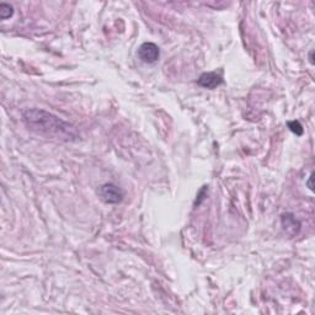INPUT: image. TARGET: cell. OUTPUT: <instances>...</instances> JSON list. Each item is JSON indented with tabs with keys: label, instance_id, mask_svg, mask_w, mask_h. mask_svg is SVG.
<instances>
[{
	"label": "cell",
	"instance_id": "3957f363",
	"mask_svg": "<svg viewBox=\"0 0 315 315\" xmlns=\"http://www.w3.org/2000/svg\"><path fill=\"white\" fill-rule=\"evenodd\" d=\"M138 57L143 63L153 64L159 59L160 50L159 47L153 42H144L141 44L138 49Z\"/></svg>",
	"mask_w": 315,
	"mask_h": 315
},
{
	"label": "cell",
	"instance_id": "6da1fadb",
	"mask_svg": "<svg viewBox=\"0 0 315 315\" xmlns=\"http://www.w3.org/2000/svg\"><path fill=\"white\" fill-rule=\"evenodd\" d=\"M22 121L30 130L53 141L73 143L78 142L80 135L75 126L61 117L41 109H26L22 111Z\"/></svg>",
	"mask_w": 315,
	"mask_h": 315
},
{
	"label": "cell",
	"instance_id": "ba28073f",
	"mask_svg": "<svg viewBox=\"0 0 315 315\" xmlns=\"http://www.w3.org/2000/svg\"><path fill=\"white\" fill-rule=\"evenodd\" d=\"M310 63L314 64V61H313V50L310 52Z\"/></svg>",
	"mask_w": 315,
	"mask_h": 315
},
{
	"label": "cell",
	"instance_id": "8992f818",
	"mask_svg": "<svg viewBox=\"0 0 315 315\" xmlns=\"http://www.w3.org/2000/svg\"><path fill=\"white\" fill-rule=\"evenodd\" d=\"M13 15L14 8L11 7L10 4H7V3H2V4H0V17H2V20L10 19Z\"/></svg>",
	"mask_w": 315,
	"mask_h": 315
},
{
	"label": "cell",
	"instance_id": "5b68a950",
	"mask_svg": "<svg viewBox=\"0 0 315 315\" xmlns=\"http://www.w3.org/2000/svg\"><path fill=\"white\" fill-rule=\"evenodd\" d=\"M282 227L286 230V233L290 235H297L299 229H301V222L294 217L292 213H287V215L282 216Z\"/></svg>",
	"mask_w": 315,
	"mask_h": 315
},
{
	"label": "cell",
	"instance_id": "7a4b0ae2",
	"mask_svg": "<svg viewBox=\"0 0 315 315\" xmlns=\"http://www.w3.org/2000/svg\"><path fill=\"white\" fill-rule=\"evenodd\" d=\"M99 196L105 203L109 204H116L120 203L123 200L124 192L120 186H117L116 183L109 182L103 183L102 186L99 189Z\"/></svg>",
	"mask_w": 315,
	"mask_h": 315
},
{
	"label": "cell",
	"instance_id": "52a82bcc",
	"mask_svg": "<svg viewBox=\"0 0 315 315\" xmlns=\"http://www.w3.org/2000/svg\"><path fill=\"white\" fill-rule=\"evenodd\" d=\"M288 127L290 129L292 130L293 133H296L297 136H302L303 135V126L299 123V121H291L288 122Z\"/></svg>",
	"mask_w": 315,
	"mask_h": 315
},
{
	"label": "cell",
	"instance_id": "277c9868",
	"mask_svg": "<svg viewBox=\"0 0 315 315\" xmlns=\"http://www.w3.org/2000/svg\"><path fill=\"white\" fill-rule=\"evenodd\" d=\"M198 85L202 86V88L206 89H216L217 86H219L223 83L222 76L219 75L218 73L216 72H209V73H203L197 80Z\"/></svg>",
	"mask_w": 315,
	"mask_h": 315
}]
</instances>
